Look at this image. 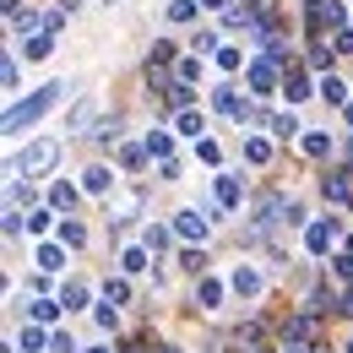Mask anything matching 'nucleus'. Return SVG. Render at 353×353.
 Listing matches in <instances>:
<instances>
[{"mask_svg": "<svg viewBox=\"0 0 353 353\" xmlns=\"http://www.w3.org/2000/svg\"><path fill=\"white\" fill-rule=\"evenodd\" d=\"M201 77V60H179V82H196Z\"/></svg>", "mask_w": 353, "mask_h": 353, "instance_id": "obj_42", "label": "nucleus"}, {"mask_svg": "<svg viewBox=\"0 0 353 353\" xmlns=\"http://www.w3.org/2000/svg\"><path fill=\"white\" fill-rule=\"evenodd\" d=\"M98 125V98H77L65 109V131H92Z\"/></svg>", "mask_w": 353, "mask_h": 353, "instance_id": "obj_6", "label": "nucleus"}, {"mask_svg": "<svg viewBox=\"0 0 353 353\" xmlns=\"http://www.w3.org/2000/svg\"><path fill=\"white\" fill-rule=\"evenodd\" d=\"M310 22L315 28H343L348 22V6L343 0H310Z\"/></svg>", "mask_w": 353, "mask_h": 353, "instance_id": "obj_5", "label": "nucleus"}, {"mask_svg": "<svg viewBox=\"0 0 353 353\" xmlns=\"http://www.w3.org/2000/svg\"><path fill=\"white\" fill-rule=\"evenodd\" d=\"M147 152H152V158H174V136H169V131H152V136H147Z\"/></svg>", "mask_w": 353, "mask_h": 353, "instance_id": "obj_26", "label": "nucleus"}, {"mask_svg": "<svg viewBox=\"0 0 353 353\" xmlns=\"http://www.w3.org/2000/svg\"><path fill=\"white\" fill-rule=\"evenodd\" d=\"M109 185H114V169H109V163H92V169H82V190H92V196H109Z\"/></svg>", "mask_w": 353, "mask_h": 353, "instance_id": "obj_10", "label": "nucleus"}, {"mask_svg": "<svg viewBox=\"0 0 353 353\" xmlns=\"http://www.w3.org/2000/svg\"><path fill=\"white\" fill-rule=\"evenodd\" d=\"M54 158H60L54 141H28V152L11 163V174H44V169H54Z\"/></svg>", "mask_w": 353, "mask_h": 353, "instance_id": "obj_2", "label": "nucleus"}, {"mask_svg": "<svg viewBox=\"0 0 353 353\" xmlns=\"http://www.w3.org/2000/svg\"><path fill=\"white\" fill-rule=\"evenodd\" d=\"M305 245H310V256H326V250L337 245V218L310 223V228H305Z\"/></svg>", "mask_w": 353, "mask_h": 353, "instance_id": "obj_4", "label": "nucleus"}, {"mask_svg": "<svg viewBox=\"0 0 353 353\" xmlns=\"http://www.w3.org/2000/svg\"><path fill=\"white\" fill-rule=\"evenodd\" d=\"M88 353H114V348H88Z\"/></svg>", "mask_w": 353, "mask_h": 353, "instance_id": "obj_51", "label": "nucleus"}, {"mask_svg": "<svg viewBox=\"0 0 353 353\" xmlns=\"http://www.w3.org/2000/svg\"><path fill=\"white\" fill-rule=\"evenodd\" d=\"M321 190H326V201H353V174L348 169H332L321 179Z\"/></svg>", "mask_w": 353, "mask_h": 353, "instance_id": "obj_9", "label": "nucleus"}, {"mask_svg": "<svg viewBox=\"0 0 353 353\" xmlns=\"http://www.w3.org/2000/svg\"><path fill=\"white\" fill-rule=\"evenodd\" d=\"M321 98H326V103H337V109H348V103H353L343 77H321Z\"/></svg>", "mask_w": 353, "mask_h": 353, "instance_id": "obj_14", "label": "nucleus"}, {"mask_svg": "<svg viewBox=\"0 0 353 353\" xmlns=\"http://www.w3.org/2000/svg\"><path fill=\"white\" fill-rule=\"evenodd\" d=\"M152 353H179V348H163V343H158V348H152Z\"/></svg>", "mask_w": 353, "mask_h": 353, "instance_id": "obj_49", "label": "nucleus"}, {"mask_svg": "<svg viewBox=\"0 0 353 353\" xmlns=\"http://www.w3.org/2000/svg\"><path fill=\"white\" fill-rule=\"evenodd\" d=\"M277 212H283V196H266L261 207H256V218H250V223H256V228H261V234H266V228L277 223Z\"/></svg>", "mask_w": 353, "mask_h": 353, "instance_id": "obj_20", "label": "nucleus"}, {"mask_svg": "<svg viewBox=\"0 0 353 353\" xmlns=\"http://www.w3.org/2000/svg\"><path fill=\"white\" fill-rule=\"evenodd\" d=\"M103 299H109V305H131V283H125V277H109V283H103Z\"/></svg>", "mask_w": 353, "mask_h": 353, "instance_id": "obj_25", "label": "nucleus"}, {"mask_svg": "<svg viewBox=\"0 0 353 353\" xmlns=\"http://www.w3.org/2000/svg\"><path fill=\"white\" fill-rule=\"evenodd\" d=\"M77 196H82V190H77L71 179H54V185H49V207H54V212H71Z\"/></svg>", "mask_w": 353, "mask_h": 353, "instance_id": "obj_12", "label": "nucleus"}, {"mask_svg": "<svg viewBox=\"0 0 353 353\" xmlns=\"http://www.w3.org/2000/svg\"><path fill=\"white\" fill-rule=\"evenodd\" d=\"M179 266H185V272H207V256H201V250H185Z\"/></svg>", "mask_w": 353, "mask_h": 353, "instance_id": "obj_38", "label": "nucleus"}, {"mask_svg": "<svg viewBox=\"0 0 353 353\" xmlns=\"http://www.w3.org/2000/svg\"><path fill=\"white\" fill-rule=\"evenodd\" d=\"M348 353H353V343H348Z\"/></svg>", "mask_w": 353, "mask_h": 353, "instance_id": "obj_52", "label": "nucleus"}, {"mask_svg": "<svg viewBox=\"0 0 353 353\" xmlns=\"http://www.w3.org/2000/svg\"><path fill=\"white\" fill-rule=\"evenodd\" d=\"M92 321H98L103 332H114V321H120V305H98V310H92Z\"/></svg>", "mask_w": 353, "mask_h": 353, "instance_id": "obj_33", "label": "nucleus"}, {"mask_svg": "<svg viewBox=\"0 0 353 353\" xmlns=\"http://www.w3.org/2000/svg\"><path fill=\"white\" fill-rule=\"evenodd\" d=\"M141 245H147V250H158V256H163V250H169V228H158V223H152V228H147V234H141Z\"/></svg>", "mask_w": 353, "mask_h": 353, "instance_id": "obj_30", "label": "nucleus"}, {"mask_svg": "<svg viewBox=\"0 0 353 353\" xmlns=\"http://www.w3.org/2000/svg\"><path fill=\"white\" fill-rule=\"evenodd\" d=\"M228 288H234L239 299H261V294H266V277H261L250 261H239L234 272H228Z\"/></svg>", "mask_w": 353, "mask_h": 353, "instance_id": "obj_3", "label": "nucleus"}, {"mask_svg": "<svg viewBox=\"0 0 353 353\" xmlns=\"http://www.w3.org/2000/svg\"><path fill=\"white\" fill-rule=\"evenodd\" d=\"M250 92H256V98H272V92H277V65H272V60H256V65H250Z\"/></svg>", "mask_w": 353, "mask_h": 353, "instance_id": "obj_8", "label": "nucleus"}, {"mask_svg": "<svg viewBox=\"0 0 353 353\" xmlns=\"http://www.w3.org/2000/svg\"><path fill=\"white\" fill-rule=\"evenodd\" d=\"M343 114H348V125H353V103H348V109H343Z\"/></svg>", "mask_w": 353, "mask_h": 353, "instance_id": "obj_50", "label": "nucleus"}, {"mask_svg": "<svg viewBox=\"0 0 353 353\" xmlns=\"http://www.w3.org/2000/svg\"><path fill=\"white\" fill-rule=\"evenodd\" d=\"M0 82H6V92L22 88V71H17V60H6V65H0Z\"/></svg>", "mask_w": 353, "mask_h": 353, "instance_id": "obj_36", "label": "nucleus"}, {"mask_svg": "<svg viewBox=\"0 0 353 353\" xmlns=\"http://www.w3.org/2000/svg\"><path fill=\"white\" fill-rule=\"evenodd\" d=\"M141 152H147V147H136V141H131V147H120V163H125V169H136V163H141Z\"/></svg>", "mask_w": 353, "mask_h": 353, "instance_id": "obj_40", "label": "nucleus"}, {"mask_svg": "<svg viewBox=\"0 0 353 353\" xmlns=\"http://www.w3.org/2000/svg\"><path fill=\"white\" fill-rule=\"evenodd\" d=\"M218 65H223V71H239V65H245V54H239L234 44H223L218 49Z\"/></svg>", "mask_w": 353, "mask_h": 353, "instance_id": "obj_34", "label": "nucleus"}, {"mask_svg": "<svg viewBox=\"0 0 353 353\" xmlns=\"http://www.w3.org/2000/svg\"><path fill=\"white\" fill-rule=\"evenodd\" d=\"M196 17V0H169V22H190Z\"/></svg>", "mask_w": 353, "mask_h": 353, "instance_id": "obj_32", "label": "nucleus"}, {"mask_svg": "<svg viewBox=\"0 0 353 353\" xmlns=\"http://www.w3.org/2000/svg\"><path fill=\"white\" fill-rule=\"evenodd\" d=\"M92 141H103V147H109V141H120V125H109V120H98V125H92Z\"/></svg>", "mask_w": 353, "mask_h": 353, "instance_id": "obj_37", "label": "nucleus"}, {"mask_svg": "<svg viewBox=\"0 0 353 353\" xmlns=\"http://www.w3.org/2000/svg\"><path fill=\"white\" fill-rule=\"evenodd\" d=\"M65 88H71V82H44L33 98H17V103L6 109V136H22L33 120H39V114H44V109H54V103H60V92H65Z\"/></svg>", "mask_w": 353, "mask_h": 353, "instance_id": "obj_1", "label": "nucleus"}, {"mask_svg": "<svg viewBox=\"0 0 353 353\" xmlns=\"http://www.w3.org/2000/svg\"><path fill=\"white\" fill-rule=\"evenodd\" d=\"M337 310H343V315H353V288L343 294V299H337Z\"/></svg>", "mask_w": 353, "mask_h": 353, "instance_id": "obj_45", "label": "nucleus"}, {"mask_svg": "<svg viewBox=\"0 0 353 353\" xmlns=\"http://www.w3.org/2000/svg\"><path fill=\"white\" fill-rule=\"evenodd\" d=\"M49 353H82V348H77L71 332H54V337H49Z\"/></svg>", "mask_w": 353, "mask_h": 353, "instance_id": "obj_35", "label": "nucleus"}, {"mask_svg": "<svg viewBox=\"0 0 353 353\" xmlns=\"http://www.w3.org/2000/svg\"><path fill=\"white\" fill-rule=\"evenodd\" d=\"M49 218H54V212H33V218H28V234H49Z\"/></svg>", "mask_w": 353, "mask_h": 353, "instance_id": "obj_41", "label": "nucleus"}, {"mask_svg": "<svg viewBox=\"0 0 353 353\" xmlns=\"http://www.w3.org/2000/svg\"><path fill=\"white\" fill-rule=\"evenodd\" d=\"M174 131L179 136H201V131H207V114H201V109H179V114H174Z\"/></svg>", "mask_w": 353, "mask_h": 353, "instance_id": "obj_15", "label": "nucleus"}, {"mask_svg": "<svg viewBox=\"0 0 353 353\" xmlns=\"http://www.w3.org/2000/svg\"><path fill=\"white\" fill-rule=\"evenodd\" d=\"M196 158H201V163H218V158H223L218 141H201V147H196Z\"/></svg>", "mask_w": 353, "mask_h": 353, "instance_id": "obj_43", "label": "nucleus"}, {"mask_svg": "<svg viewBox=\"0 0 353 353\" xmlns=\"http://www.w3.org/2000/svg\"><path fill=\"white\" fill-rule=\"evenodd\" d=\"M283 92H288V103H305V98H310V77H305V71H288Z\"/></svg>", "mask_w": 353, "mask_h": 353, "instance_id": "obj_22", "label": "nucleus"}, {"mask_svg": "<svg viewBox=\"0 0 353 353\" xmlns=\"http://www.w3.org/2000/svg\"><path fill=\"white\" fill-rule=\"evenodd\" d=\"M272 158V141H261V136H245V163H266Z\"/></svg>", "mask_w": 353, "mask_h": 353, "instance_id": "obj_27", "label": "nucleus"}, {"mask_svg": "<svg viewBox=\"0 0 353 353\" xmlns=\"http://www.w3.org/2000/svg\"><path fill=\"white\" fill-rule=\"evenodd\" d=\"M22 54H28V60H49V54H54V33H33V39H22Z\"/></svg>", "mask_w": 353, "mask_h": 353, "instance_id": "obj_17", "label": "nucleus"}, {"mask_svg": "<svg viewBox=\"0 0 353 353\" xmlns=\"http://www.w3.org/2000/svg\"><path fill=\"white\" fill-rule=\"evenodd\" d=\"M245 201V185H239V174H218V207L228 212V207H239Z\"/></svg>", "mask_w": 353, "mask_h": 353, "instance_id": "obj_13", "label": "nucleus"}, {"mask_svg": "<svg viewBox=\"0 0 353 353\" xmlns=\"http://www.w3.org/2000/svg\"><path fill=\"white\" fill-rule=\"evenodd\" d=\"M174 234L179 239H207V234H212V218H201L196 207H185V212L174 218Z\"/></svg>", "mask_w": 353, "mask_h": 353, "instance_id": "obj_7", "label": "nucleus"}, {"mask_svg": "<svg viewBox=\"0 0 353 353\" xmlns=\"http://www.w3.org/2000/svg\"><path fill=\"white\" fill-rule=\"evenodd\" d=\"M277 353H310V348H305V343H283Z\"/></svg>", "mask_w": 353, "mask_h": 353, "instance_id": "obj_46", "label": "nucleus"}, {"mask_svg": "<svg viewBox=\"0 0 353 353\" xmlns=\"http://www.w3.org/2000/svg\"><path fill=\"white\" fill-rule=\"evenodd\" d=\"M223 294H228V283H218V277H201V283H196V305L201 310H218Z\"/></svg>", "mask_w": 353, "mask_h": 353, "instance_id": "obj_11", "label": "nucleus"}, {"mask_svg": "<svg viewBox=\"0 0 353 353\" xmlns=\"http://www.w3.org/2000/svg\"><path fill=\"white\" fill-rule=\"evenodd\" d=\"M109 6H114V0H109Z\"/></svg>", "mask_w": 353, "mask_h": 353, "instance_id": "obj_53", "label": "nucleus"}, {"mask_svg": "<svg viewBox=\"0 0 353 353\" xmlns=\"http://www.w3.org/2000/svg\"><path fill=\"white\" fill-rule=\"evenodd\" d=\"M120 353H152V348H141V343H125V348H120Z\"/></svg>", "mask_w": 353, "mask_h": 353, "instance_id": "obj_48", "label": "nucleus"}, {"mask_svg": "<svg viewBox=\"0 0 353 353\" xmlns=\"http://www.w3.org/2000/svg\"><path fill=\"white\" fill-rule=\"evenodd\" d=\"M305 152H310V158H326V152H332V136H326V131H310L305 136Z\"/></svg>", "mask_w": 353, "mask_h": 353, "instance_id": "obj_29", "label": "nucleus"}, {"mask_svg": "<svg viewBox=\"0 0 353 353\" xmlns=\"http://www.w3.org/2000/svg\"><path fill=\"white\" fill-rule=\"evenodd\" d=\"M60 305L65 310H88V283H65V288H60Z\"/></svg>", "mask_w": 353, "mask_h": 353, "instance_id": "obj_24", "label": "nucleus"}, {"mask_svg": "<svg viewBox=\"0 0 353 353\" xmlns=\"http://www.w3.org/2000/svg\"><path fill=\"white\" fill-rule=\"evenodd\" d=\"M33 261H39V272H60L65 266V245H39Z\"/></svg>", "mask_w": 353, "mask_h": 353, "instance_id": "obj_16", "label": "nucleus"}, {"mask_svg": "<svg viewBox=\"0 0 353 353\" xmlns=\"http://www.w3.org/2000/svg\"><path fill=\"white\" fill-rule=\"evenodd\" d=\"M332 272H337V277H343V283H353V256H348V250H343V256H337V261H332Z\"/></svg>", "mask_w": 353, "mask_h": 353, "instance_id": "obj_39", "label": "nucleus"}, {"mask_svg": "<svg viewBox=\"0 0 353 353\" xmlns=\"http://www.w3.org/2000/svg\"><path fill=\"white\" fill-rule=\"evenodd\" d=\"M212 103H218L223 114H234V120H245V114H250V109L239 103V92H234V88H218V98H212Z\"/></svg>", "mask_w": 353, "mask_h": 353, "instance_id": "obj_21", "label": "nucleus"}, {"mask_svg": "<svg viewBox=\"0 0 353 353\" xmlns=\"http://www.w3.org/2000/svg\"><path fill=\"white\" fill-rule=\"evenodd\" d=\"M120 266H125V272H141V266H147V245H125V250H120Z\"/></svg>", "mask_w": 353, "mask_h": 353, "instance_id": "obj_28", "label": "nucleus"}, {"mask_svg": "<svg viewBox=\"0 0 353 353\" xmlns=\"http://www.w3.org/2000/svg\"><path fill=\"white\" fill-rule=\"evenodd\" d=\"M60 299H33V305H28V315H33V321H39V326H49V321H54V315H60Z\"/></svg>", "mask_w": 353, "mask_h": 353, "instance_id": "obj_23", "label": "nucleus"}, {"mask_svg": "<svg viewBox=\"0 0 353 353\" xmlns=\"http://www.w3.org/2000/svg\"><path fill=\"white\" fill-rule=\"evenodd\" d=\"M201 6H207V11H228V0H201Z\"/></svg>", "mask_w": 353, "mask_h": 353, "instance_id": "obj_47", "label": "nucleus"}, {"mask_svg": "<svg viewBox=\"0 0 353 353\" xmlns=\"http://www.w3.org/2000/svg\"><path fill=\"white\" fill-rule=\"evenodd\" d=\"M17 348H22V353H49V337H44V326L33 321V326H28L22 337H17Z\"/></svg>", "mask_w": 353, "mask_h": 353, "instance_id": "obj_18", "label": "nucleus"}, {"mask_svg": "<svg viewBox=\"0 0 353 353\" xmlns=\"http://www.w3.org/2000/svg\"><path fill=\"white\" fill-rule=\"evenodd\" d=\"M299 131H305V125H299L294 114H277V120H272V136H283V141H288V136H299Z\"/></svg>", "mask_w": 353, "mask_h": 353, "instance_id": "obj_31", "label": "nucleus"}, {"mask_svg": "<svg viewBox=\"0 0 353 353\" xmlns=\"http://www.w3.org/2000/svg\"><path fill=\"white\" fill-rule=\"evenodd\" d=\"M60 245H65V250H82V245H88V228H82L77 218H65L60 223Z\"/></svg>", "mask_w": 353, "mask_h": 353, "instance_id": "obj_19", "label": "nucleus"}, {"mask_svg": "<svg viewBox=\"0 0 353 353\" xmlns=\"http://www.w3.org/2000/svg\"><path fill=\"white\" fill-rule=\"evenodd\" d=\"M332 49H337V54H353V28H343V33H337V44H332Z\"/></svg>", "mask_w": 353, "mask_h": 353, "instance_id": "obj_44", "label": "nucleus"}]
</instances>
